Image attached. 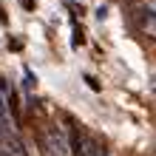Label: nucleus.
Here are the masks:
<instances>
[{"instance_id": "nucleus-1", "label": "nucleus", "mask_w": 156, "mask_h": 156, "mask_svg": "<svg viewBox=\"0 0 156 156\" xmlns=\"http://www.w3.org/2000/svg\"><path fill=\"white\" fill-rule=\"evenodd\" d=\"M43 145H45V156H74L71 136L62 131L60 125H45V131H43Z\"/></svg>"}, {"instance_id": "nucleus-2", "label": "nucleus", "mask_w": 156, "mask_h": 156, "mask_svg": "<svg viewBox=\"0 0 156 156\" xmlns=\"http://www.w3.org/2000/svg\"><path fill=\"white\" fill-rule=\"evenodd\" d=\"M136 26H139V31L151 43H156V12L151 6H142L139 12H136Z\"/></svg>"}, {"instance_id": "nucleus-3", "label": "nucleus", "mask_w": 156, "mask_h": 156, "mask_svg": "<svg viewBox=\"0 0 156 156\" xmlns=\"http://www.w3.org/2000/svg\"><path fill=\"white\" fill-rule=\"evenodd\" d=\"M12 105H9V88L0 82V139L12 136Z\"/></svg>"}, {"instance_id": "nucleus-4", "label": "nucleus", "mask_w": 156, "mask_h": 156, "mask_svg": "<svg viewBox=\"0 0 156 156\" xmlns=\"http://www.w3.org/2000/svg\"><path fill=\"white\" fill-rule=\"evenodd\" d=\"M80 156H108V153H102V145H99L94 136H85V139H82V153Z\"/></svg>"}, {"instance_id": "nucleus-5", "label": "nucleus", "mask_w": 156, "mask_h": 156, "mask_svg": "<svg viewBox=\"0 0 156 156\" xmlns=\"http://www.w3.org/2000/svg\"><path fill=\"white\" fill-rule=\"evenodd\" d=\"M145 6H151V9H153V12H156V0H148V3H145Z\"/></svg>"}, {"instance_id": "nucleus-6", "label": "nucleus", "mask_w": 156, "mask_h": 156, "mask_svg": "<svg viewBox=\"0 0 156 156\" xmlns=\"http://www.w3.org/2000/svg\"><path fill=\"white\" fill-rule=\"evenodd\" d=\"M153 91H156V77H153Z\"/></svg>"}]
</instances>
